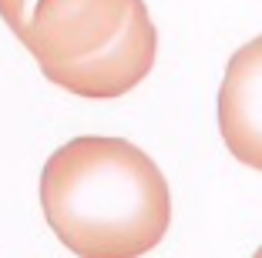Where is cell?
<instances>
[{
	"mask_svg": "<svg viewBox=\"0 0 262 258\" xmlns=\"http://www.w3.org/2000/svg\"><path fill=\"white\" fill-rule=\"evenodd\" d=\"M40 212L77 258H141L168 235L171 191L128 137L81 134L44 161Z\"/></svg>",
	"mask_w": 262,
	"mask_h": 258,
	"instance_id": "obj_1",
	"label": "cell"
},
{
	"mask_svg": "<svg viewBox=\"0 0 262 258\" xmlns=\"http://www.w3.org/2000/svg\"><path fill=\"white\" fill-rule=\"evenodd\" d=\"M141 0H37L17 34L40 74L71 67L115 44Z\"/></svg>",
	"mask_w": 262,
	"mask_h": 258,
	"instance_id": "obj_2",
	"label": "cell"
},
{
	"mask_svg": "<svg viewBox=\"0 0 262 258\" xmlns=\"http://www.w3.org/2000/svg\"><path fill=\"white\" fill-rule=\"evenodd\" d=\"M155 57H158V27L141 0L124 31L118 34L115 44H108L101 54L88 57L71 67L44 71V77L54 87L74 94L84 101H115L124 98L151 74Z\"/></svg>",
	"mask_w": 262,
	"mask_h": 258,
	"instance_id": "obj_3",
	"label": "cell"
},
{
	"mask_svg": "<svg viewBox=\"0 0 262 258\" xmlns=\"http://www.w3.org/2000/svg\"><path fill=\"white\" fill-rule=\"evenodd\" d=\"M219 134L235 161L262 171V34L242 44L225 64Z\"/></svg>",
	"mask_w": 262,
	"mask_h": 258,
	"instance_id": "obj_4",
	"label": "cell"
},
{
	"mask_svg": "<svg viewBox=\"0 0 262 258\" xmlns=\"http://www.w3.org/2000/svg\"><path fill=\"white\" fill-rule=\"evenodd\" d=\"M34 4L37 0H0V17H4V24L14 34H20L27 17H31V10H34Z\"/></svg>",
	"mask_w": 262,
	"mask_h": 258,
	"instance_id": "obj_5",
	"label": "cell"
},
{
	"mask_svg": "<svg viewBox=\"0 0 262 258\" xmlns=\"http://www.w3.org/2000/svg\"><path fill=\"white\" fill-rule=\"evenodd\" d=\"M252 258H262V245H259V248H255V255Z\"/></svg>",
	"mask_w": 262,
	"mask_h": 258,
	"instance_id": "obj_6",
	"label": "cell"
}]
</instances>
